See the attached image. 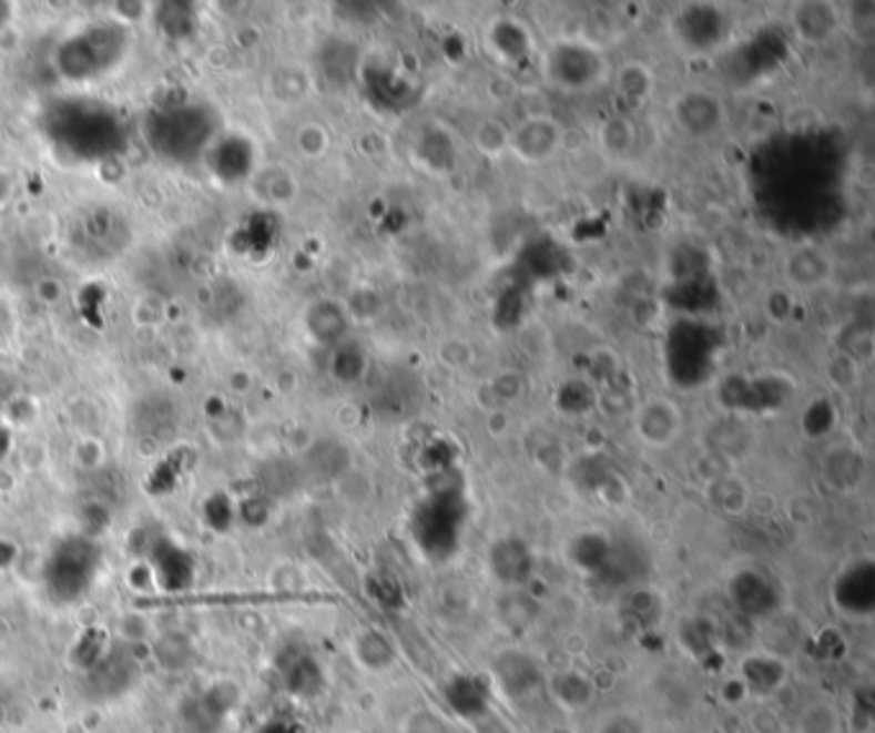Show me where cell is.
Segmentation results:
<instances>
[{
	"mask_svg": "<svg viewBox=\"0 0 875 733\" xmlns=\"http://www.w3.org/2000/svg\"><path fill=\"white\" fill-rule=\"evenodd\" d=\"M98 570V551L85 541H70L57 551L49 562L47 582L49 592L57 600L72 603L78 600L93 582V574Z\"/></svg>",
	"mask_w": 875,
	"mask_h": 733,
	"instance_id": "obj_1",
	"label": "cell"
},
{
	"mask_svg": "<svg viewBox=\"0 0 875 733\" xmlns=\"http://www.w3.org/2000/svg\"><path fill=\"white\" fill-rule=\"evenodd\" d=\"M157 572L165 590H183L191 582V559L183 551L167 547L157 554Z\"/></svg>",
	"mask_w": 875,
	"mask_h": 733,
	"instance_id": "obj_6",
	"label": "cell"
},
{
	"mask_svg": "<svg viewBox=\"0 0 875 733\" xmlns=\"http://www.w3.org/2000/svg\"><path fill=\"white\" fill-rule=\"evenodd\" d=\"M355 654L359 662L370 670H386V666L394 664V649L386 641V637H380L378 631H363L355 639Z\"/></svg>",
	"mask_w": 875,
	"mask_h": 733,
	"instance_id": "obj_5",
	"label": "cell"
},
{
	"mask_svg": "<svg viewBox=\"0 0 875 733\" xmlns=\"http://www.w3.org/2000/svg\"><path fill=\"white\" fill-rule=\"evenodd\" d=\"M257 733H285V729H281V726H265V729H260Z\"/></svg>",
	"mask_w": 875,
	"mask_h": 733,
	"instance_id": "obj_10",
	"label": "cell"
},
{
	"mask_svg": "<svg viewBox=\"0 0 875 733\" xmlns=\"http://www.w3.org/2000/svg\"><path fill=\"white\" fill-rule=\"evenodd\" d=\"M637 431L650 447H668L681 431V416H678L673 406L655 400L642 408L640 418H637Z\"/></svg>",
	"mask_w": 875,
	"mask_h": 733,
	"instance_id": "obj_3",
	"label": "cell"
},
{
	"mask_svg": "<svg viewBox=\"0 0 875 733\" xmlns=\"http://www.w3.org/2000/svg\"><path fill=\"white\" fill-rule=\"evenodd\" d=\"M788 682V666L781 656L755 652L747 654L740 664V685L755 700H767Z\"/></svg>",
	"mask_w": 875,
	"mask_h": 733,
	"instance_id": "obj_2",
	"label": "cell"
},
{
	"mask_svg": "<svg viewBox=\"0 0 875 733\" xmlns=\"http://www.w3.org/2000/svg\"><path fill=\"white\" fill-rule=\"evenodd\" d=\"M105 654H109V633H105L103 629L85 631L75 644V649H72V659H75V664L83 666V670H88V672L93 670V666L101 664Z\"/></svg>",
	"mask_w": 875,
	"mask_h": 733,
	"instance_id": "obj_7",
	"label": "cell"
},
{
	"mask_svg": "<svg viewBox=\"0 0 875 733\" xmlns=\"http://www.w3.org/2000/svg\"><path fill=\"white\" fill-rule=\"evenodd\" d=\"M406 733H449L445 723H441L435 713L419 711L408 719Z\"/></svg>",
	"mask_w": 875,
	"mask_h": 733,
	"instance_id": "obj_9",
	"label": "cell"
},
{
	"mask_svg": "<svg viewBox=\"0 0 875 733\" xmlns=\"http://www.w3.org/2000/svg\"><path fill=\"white\" fill-rule=\"evenodd\" d=\"M796 733H845V713L830 698H816L801 707L796 721Z\"/></svg>",
	"mask_w": 875,
	"mask_h": 733,
	"instance_id": "obj_4",
	"label": "cell"
},
{
	"mask_svg": "<svg viewBox=\"0 0 875 733\" xmlns=\"http://www.w3.org/2000/svg\"><path fill=\"white\" fill-rule=\"evenodd\" d=\"M596 733H648V723H644L640 715L619 711L607 715Z\"/></svg>",
	"mask_w": 875,
	"mask_h": 733,
	"instance_id": "obj_8",
	"label": "cell"
}]
</instances>
